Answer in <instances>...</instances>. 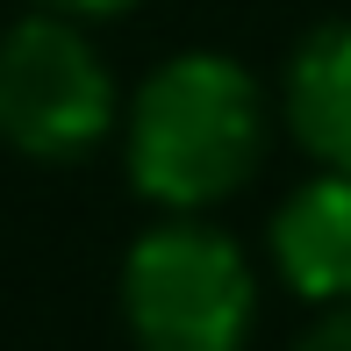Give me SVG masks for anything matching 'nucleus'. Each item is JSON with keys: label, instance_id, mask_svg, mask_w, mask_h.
<instances>
[{"label": "nucleus", "instance_id": "obj_1", "mask_svg": "<svg viewBox=\"0 0 351 351\" xmlns=\"http://www.w3.org/2000/svg\"><path fill=\"white\" fill-rule=\"evenodd\" d=\"M273 143V101L237 58L180 51L122 108V165L158 215H208L244 194Z\"/></svg>", "mask_w": 351, "mask_h": 351}, {"label": "nucleus", "instance_id": "obj_2", "mask_svg": "<svg viewBox=\"0 0 351 351\" xmlns=\"http://www.w3.org/2000/svg\"><path fill=\"white\" fill-rule=\"evenodd\" d=\"M122 330L136 351H251V251L208 215H158L122 258Z\"/></svg>", "mask_w": 351, "mask_h": 351}, {"label": "nucleus", "instance_id": "obj_3", "mask_svg": "<svg viewBox=\"0 0 351 351\" xmlns=\"http://www.w3.org/2000/svg\"><path fill=\"white\" fill-rule=\"evenodd\" d=\"M122 122V93L86 22L22 14L0 29V143L29 165H79Z\"/></svg>", "mask_w": 351, "mask_h": 351}, {"label": "nucleus", "instance_id": "obj_4", "mask_svg": "<svg viewBox=\"0 0 351 351\" xmlns=\"http://www.w3.org/2000/svg\"><path fill=\"white\" fill-rule=\"evenodd\" d=\"M265 258L308 308H351V172H315L273 208Z\"/></svg>", "mask_w": 351, "mask_h": 351}, {"label": "nucleus", "instance_id": "obj_5", "mask_svg": "<svg viewBox=\"0 0 351 351\" xmlns=\"http://www.w3.org/2000/svg\"><path fill=\"white\" fill-rule=\"evenodd\" d=\"M280 122L315 158V172H351V14L315 22L287 51Z\"/></svg>", "mask_w": 351, "mask_h": 351}, {"label": "nucleus", "instance_id": "obj_6", "mask_svg": "<svg viewBox=\"0 0 351 351\" xmlns=\"http://www.w3.org/2000/svg\"><path fill=\"white\" fill-rule=\"evenodd\" d=\"M287 351H351V308H315V323Z\"/></svg>", "mask_w": 351, "mask_h": 351}, {"label": "nucleus", "instance_id": "obj_7", "mask_svg": "<svg viewBox=\"0 0 351 351\" xmlns=\"http://www.w3.org/2000/svg\"><path fill=\"white\" fill-rule=\"evenodd\" d=\"M43 14H65V22H115V14H136L143 0H36Z\"/></svg>", "mask_w": 351, "mask_h": 351}]
</instances>
